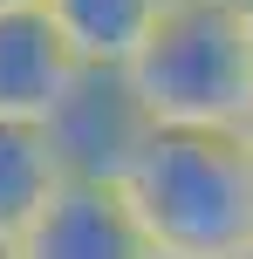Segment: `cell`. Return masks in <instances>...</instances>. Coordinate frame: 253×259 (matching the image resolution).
Segmentation results:
<instances>
[{
    "label": "cell",
    "mask_w": 253,
    "mask_h": 259,
    "mask_svg": "<svg viewBox=\"0 0 253 259\" xmlns=\"http://www.w3.org/2000/svg\"><path fill=\"white\" fill-rule=\"evenodd\" d=\"M41 130H48L55 157H62V178L123 184L158 123L144 116V103H137V89H130L123 68H82V75L68 82L62 109H55Z\"/></svg>",
    "instance_id": "3957f363"
},
{
    "label": "cell",
    "mask_w": 253,
    "mask_h": 259,
    "mask_svg": "<svg viewBox=\"0 0 253 259\" xmlns=\"http://www.w3.org/2000/svg\"><path fill=\"white\" fill-rule=\"evenodd\" d=\"M62 191V157L41 123H0V246L34 225V211Z\"/></svg>",
    "instance_id": "52a82bcc"
},
{
    "label": "cell",
    "mask_w": 253,
    "mask_h": 259,
    "mask_svg": "<svg viewBox=\"0 0 253 259\" xmlns=\"http://www.w3.org/2000/svg\"><path fill=\"white\" fill-rule=\"evenodd\" d=\"M233 7H240V21H246V41H253V0H233Z\"/></svg>",
    "instance_id": "ba28073f"
},
{
    "label": "cell",
    "mask_w": 253,
    "mask_h": 259,
    "mask_svg": "<svg viewBox=\"0 0 253 259\" xmlns=\"http://www.w3.org/2000/svg\"><path fill=\"white\" fill-rule=\"evenodd\" d=\"M123 75L158 130H240L253 109V41L240 7L171 0Z\"/></svg>",
    "instance_id": "7a4b0ae2"
},
{
    "label": "cell",
    "mask_w": 253,
    "mask_h": 259,
    "mask_svg": "<svg viewBox=\"0 0 253 259\" xmlns=\"http://www.w3.org/2000/svg\"><path fill=\"white\" fill-rule=\"evenodd\" d=\"M171 0H41L55 34L68 41L82 68H130V55L151 41Z\"/></svg>",
    "instance_id": "8992f818"
},
{
    "label": "cell",
    "mask_w": 253,
    "mask_h": 259,
    "mask_svg": "<svg viewBox=\"0 0 253 259\" xmlns=\"http://www.w3.org/2000/svg\"><path fill=\"white\" fill-rule=\"evenodd\" d=\"M76 75L82 62L41 7L0 14V123H48Z\"/></svg>",
    "instance_id": "5b68a950"
},
{
    "label": "cell",
    "mask_w": 253,
    "mask_h": 259,
    "mask_svg": "<svg viewBox=\"0 0 253 259\" xmlns=\"http://www.w3.org/2000/svg\"><path fill=\"white\" fill-rule=\"evenodd\" d=\"M240 143H246V157H253V109H246V123H240Z\"/></svg>",
    "instance_id": "9c48e42d"
},
{
    "label": "cell",
    "mask_w": 253,
    "mask_h": 259,
    "mask_svg": "<svg viewBox=\"0 0 253 259\" xmlns=\"http://www.w3.org/2000/svg\"><path fill=\"white\" fill-rule=\"evenodd\" d=\"M158 259H185V252H158Z\"/></svg>",
    "instance_id": "8fae6325"
},
{
    "label": "cell",
    "mask_w": 253,
    "mask_h": 259,
    "mask_svg": "<svg viewBox=\"0 0 253 259\" xmlns=\"http://www.w3.org/2000/svg\"><path fill=\"white\" fill-rule=\"evenodd\" d=\"M7 252L14 259H158L123 184H82V178H62V191L34 211V225Z\"/></svg>",
    "instance_id": "277c9868"
},
{
    "label": "cell",
    "mask_w": 253,
    "mask_h": 259,
    "mask_svg": "<svg viewBox=\"0 0 253 259\" xmlns=\"http://www.w3.org/2000/svg\"><path fill=\"white\" fill-rule=\"evenodd\" d=\"M240 259H253V246H246V252H240Z\"/></svg>",
    "instance_id": "4fadbf2b"
},
{
    "label": "cell",
    "mask_w": 253,
    "mask_h": 259,
    "mask_svg": "<svg viewBox=\"0 0 253 259\" xmlns=\"http://www.w3.org/2000/svg\"><path fill=\"white\" fill-rule=\"evenodd\" d=\"M21 7H41V0H0V14H21Z\"/></svg>",
    "instance_id": "30bf717a"
},
{
    "label": "cell",
    "mask_w": 253,
    "mask_h": 259,
    "mask_svg": "<svg viewBox=\"0 0 253 259\" xmlns=\"http://www.w3.org/2000/svg\"><path fill=\"white\" fill-rule=\"evenodd\" d=\"M0 259H14V252H7V246H0Z\"/></svg>",
    "instance_id": "7c38bea8"
},
{
    "label": "cell",
    "mask_w": 253,
    "mask_h": 259,
    "mask_svg": "<svg viewBox=\"0 0 253 259\" xmlns=\"http://www.w3.org/2000/svg\"><path fill=\"white\" fill-rule=\"evenodd\" d=\"M123 198L158 252L240 259L253 246V157L240 130H151Z\"/></svg>",
    "instance_id": "6da1fadb"
}]
</instances>
